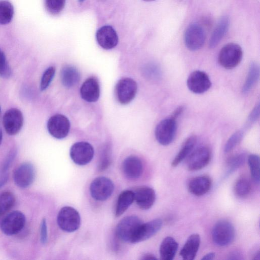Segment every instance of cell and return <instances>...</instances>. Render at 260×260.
I'll return each instance as SVG.
<instances>
[{
	"label": "cell",
	"instance_id": "6da1fadb",
	"mask_svg": "<svg viewBox=\"0 0 260 260\" xmlns=\"http://www.w3.org/2000/svg\"><path fill=\"white\" fill-rule=\"evenodd\" d=\"M242 57L243 51L240 46L234 43H230L221 49L218 56V61L223 68L232 69L240 63Z\"/></svg>",
	"mask_w": 260,
	"mask_h": 260
},
{
	"label": "cell",
	"instance_id": "7a4b0ae2",
	"mask_svg": "<svg viewBox=\"0 0 260 260\" xmlns=\"http://www.w3.org/2000/svg\"><path fill=\"white\" fill-rule=\"evenodd\" d=\"M143 223L137 216L131 215L122 218L116 229L117 237L121 241L133 243L137 231Z\"/></svg>",
	"mask_w": 260,
	"mask_h": 260
},
{
	"label": "cell",
	"instance_id": "3957f363",
	"mask_svg": "<svg viewBox=\"0 0 260 260\" xmlns=\"http://www.w3.org/2000/svg\"><path fill=\"white\" fill-rule=\"evenodd\" d=\"M235 231L233 224L228 220H220L214 225L212 231L213 242L220 246L230 244L234 240Z\"/></svg>",
	"mask_w": 260,
	"mask_h": 260
},
{
	"label": "cell",
	"instance_id": "277c9868",
	"mask_svg": "<svg viewBox=\"0 0 260 260\" xmlns=\"http://www.w3.org/2000/svg\"><path fill=\"white\" fill-rule=\"evenodd\" d=\"M59 227L67 232H73L80 225L81 218L79 212L70 206H64L59 211L57 217Z\"/></svg>",
	"mask_w": 260,
	"mask_h": 260
},
{
	"label": "cell",
	"instance_id": "5b68a950",
	"mask_svg": "<svg viewBox=\"0 0 260 260\" xmlns=\"http://www.w3.org/2000/svg\"><path fill=\"white\" fill-rule=\"evenodd\" d=\"M177 129L176 119L170 117L160 121L155 129L157 142L162 145L171 144L174 140Z\"/></svg>",
	"mask_w": 260,
	"mask_h": 260
},
{
	"label": "cell",
	"instance_id": "8992f818",
	"mask_svg": "<svg viewBox=\"0 0 260 260\" xmlns=\"http://www.w3.org/2000/svg\"><path fill=\"white\" fill-rule=\"evenodd\" d=\"M206 41V32L199 24H190L186 29L184 34V43L186 47L190 51L200 49Z\"/></svg>",
	"mask_w": 260,
	"mask_h": 260
},
{
	"label": "cell",
	"instance_id": "52a82bcc",
	"mask_svg": "<svg viewBox=\"0 0 260 260\" xmlns=\"http://www.w3.org/2000/svg\"><path fill=\"white\" fill-rule=\"evenodd\" d=\"M114 189L113 182L106 177H96L91 182L89 187L91 197L99 201L108 199L112 195Z\"/></svg>",
	"mask_w": 260,
	"mask_h": 260
},
{
	"label": "cell",
	"instance_id": "ba28073f",
	"mask_svg": "<svg viewBox=\"0 0 260 260\" xmlns=\"http://www.w3.org/2000/svg\"><path fill=\"white\" fill-rule=\"evenodd\" d=\"M137 84L132 79L124 78L118 81L115 87L117 101L122 105L129 103L135 97Z\"/></svg>",
	"mask_w": 260,
	"mask_h": 260
},
{
	"label": "cell",
	"instance_id": "9c48e42d",
	"mask_svg": "<svg viewBox=\"0 0 260 260\" xmlns=\"http://www.w3.org/2000/svg\"><path fill=\"white\" fill-rule=\"evenodd\" d=\"M25 223L24 215L19 211L8 214L2 221L1 229L4 234L12 236L19 233Z\"/></svg>",
	"mask_w": 260,
	"mask_h": 260
},
{
	"label": "cell",
	"instance_id": "30bf717a",
	"mask_svg": "<svg viewBox=\"0 0 260 260\" xmlns=\"http://www.w3.org/2000/svg\"><path fill=\"white\" fill-rule=\"evenodd\" d=\"M70 155L71 159L76 164L83 166L92 160L94 155V149L89 143L79 142L72 146Z\"/></svg>",
	"mask_w": 260,
	"mask_h": 260
},
{
	"label": "cell",
	"instance_id": "8fae6325",
	"mask_svg": "<svg viewBox=\"0 0 260 260\" xmlns=\"http://www.w3.org/2000/svg\"><path fill=\"white\" fill-rule=\"evenodd\" d=\"M49 134L53 137L61 139L65 138L69 134L70 123L64 115L57 114L51 116L47 124Z\"/></svg>",
	"mask_w": 260,
	"mask_h": 260
},
{
	"label": "cell",
	"instance_id": "7c38bea8",
	"mask_svg": "<svg viewBox=\"0 0 260 260\" xmlns=\"http://www.w3.org/2000/svg\"><path fill=\"white\" fill-rule=\"evenodd\" d=\"M23 121L22 112L15 108L8 110L3 118L4 128L6 133L10 136L15 135L20 131L23 124Z\"/></svg>",
	"mask_w": 260,
	"mask_h": 260
},
{
	"label": "cell",
	"instance_id": "4fadbf2b",
	"mask_svg": "<svg viewBox=\"0 0 260 260\" xmlns=\"http://www.w3.org/2000/svg\"><path fill=\"white\" fill-rule=\"evenodd\" d=\"M187 85L191 92L201 94L209 90L211 86V82L206 73L201 71H194L189 75Z\"/></svg>",
	"mask_w": 260,
	"mask_h": 260
},
{
	"label": "cell",
	"instance_id": "5bb4252c",
	"mask_svg": "<svg viewBox=\"0 0 260 260\" xmlns=\"http://www.w3.org/2000/svg\"><path fill=\"white\" fill-rule=\"evenodd\" d=\"M211 157V151L209 147L203 146L198 148L188 159V169L194 171L203 169L209 164Z\"/></svg>",
	"mask_w": 260,
	"mask_h": 260
},
{
	"label": "cell",
	"instance_id": "9a60e30c",
	"mask_svg": "<svg viewBox=\"0 0 260 260\" xmlns=\"http://www.w3.org/2000/svg\"><path fill=\"white\" fill-rule=\"evenodd\" d=\"M35 178V169L30 162H24L20 165L15 170L13 175L15 184L23 188L29 186Z\"/></svg>",
	"mask_w": 260,
	"mask_h": 260
},
{
	"label": "cell",
	"instance_id": "2e32d148",
	"mask_svg": "<svg viewBox=\"0 0 260 260\" xmlns=\"http://www.w3.org/2000/svg\"><path fill=\"white\" fill-rule=\"evenodd\" d=\"M96 39L98 44L105 49L114 48L118 42L116 31L110 25H105L96 31Z\"/></svg>",
	"mask_w": 260,
	"mask_h": 260
},
{
	"label": "cell",
	"instance_id": "e0dca14e",
	"mask_svg": "<svg viewBox=\"0 0 260 260\" xmlns=\"http://www.w3.org/2000/svg\"><path fill=\"white\" fill-rule=\"evenodd\" d=\"M122 170L126 178L132 180L138 179L143 173L142 162L138 157L130 155L123 161Z\"/></svg>",
	"mask_w": 260,
	"mask_h": 260
},
{
	"label": "cell",
	"instance_id": "ac0fdd59",
	"mask_svg": "<svg viewBox=\"0 0 260 260\" xmlns=\"http://www.w3.org/2000/svg\"><path fill=\"white\" fill-rule=\"evenodd\" d=\"M162 224V221L160 219L142 223L137 231L133 243L142 242L151 238L160 230Z\"/></svg>",
	"mask_w": 260,
	"mask_h": 260
},
{
	"label": "cell",
	"instance_id": "d6986e66",
	"mask_svg": "<svg viewBox=\"0 0 260 260\" xmlns=\"http://www.w3.org/2000/svg\"><path fill=\"white\" fill-rule=\"evenodd\" d=\"M134 200L141 209L148 210L154 204L156 194L152 188L143 186L138 188L134 191Z\"/></svg>",
	"mask_w": 260,
	"mask_h": 260
},
{
	"label": "cell",
	"instance_id": "ffe728a7",
	"mask_svg": "<svg viewBox=\"0 0 260 260\" xmlns=\"http://www.w3.org/2000/svg\"><path fill=\"white\" fill-rule=\"evenodd\" d=\"M100 94L99 83L95 77H91L87 79L81 87V96L84 100L87 102H96L99 98Z\"/></svg>",
	"mask_w": 260,
	"mask_h": 260
},
{
	"label": "cell",
	"instance_id": "44dd1931",
	"mask_svg": "<svg viewBox=\"0 0 260 260\" xmlns=\"http://www.w3.org/2000/svg\"><path fill=\"white\" fill-rule=\"evenodd\" d=\"M212 184L211 178L208 176H200L191 179L188 184L189 191L197 196L206 194Z\"/></svg>",
	"mask_w": 260,
	"mask_h": 260
},
{
	"label": "cell",
	"instance_id": "7402d4cb",
	"mask_svg": "<svg viewBox=\"0 0 260 260\" xmlns=\"http://www.w3.org/2000/svg\"><path fill=\"white\" fill-rule=\"evenodd\" d=\"M200 241V237L198 234L191 235L180 250V255L182 258L186 260L193 259L199 250Z\"/></svg>",
	"mask_w": 260,
	"mask_h": 260
},
{
	"label": "cell",
	"instance_id": "603a6c76",
	"mask_svg": "<svg viewBox=\"0 0 260 260\" xmlns=\"http://www.w3.org/2000/svg\"><path fill=\"white\" fill-rule=\"evenodd\" d=\"M230 25L228 17L223 16L218 21L209 40V46L210 48H215L226 33Z\"/></svg>",
	"mask_w": 260,
	"mask_h": 260
},
{
	"label": "cell",
	"instance_id": "cb8c5ba5",
	"mask_svg": "<svg viewBox=\"0 0 260 260\" xmlns=\"http://www.w3.org/2000/svg\"><path fill=\"white\" fill-rule=\"evenodd\" d=\"M178 243L171 237H166L162 241L160 248V257L163 260H172L174 258L178 249Z\"/></svg>",
	"mask_w": 260,
	"mask_h": 260
},
{
	"label": "cell",
	"instance_id": "d4e9b609",
	"mask_svg": "<svg viewBox=\"0 0 260 260\" xmlns=\"http://www.w3.org/2000/svg\"><path fill=\"white\" fill-rule=\"evenodd\" d=\"M134 192L131 190H125L119 195L115 211L116 217L123 214L134 201Z\"/></svg>",
	"mask_w": 260,
	"mask_h": 260
},
{
	"label": "cell",
	"instance_id": "484cf974",
	"mask_svg": "<svg viewBox=\"0 0 260 260\" xmlns=\"http://www.w3.org/2000/svg\"><path fill=\"white\" fill-rule=\"evenodd\" d=\"M61 81L66 87H71L78 83L80 80V74L78 70L73 66L67 65L61 71Z\"/></svg>",
	"mask_w": 260,
	"mask_h": 260
},
{
	"label": "cell",
	"instance_id": "4316f807",
	"mask_svg": "<svg viewBox=\"0 0 260 260\" xmlns=\"http://www.w3.org/2000/svg\"><path fill=\"white\" fill-rule=\"evenodd\" d=\"M197 142V137L191 136L184 142L179 152L172 162L173 167H176L184 160L193 150Z\"/></svg>",
	"mask_w": 260,
	"mask_h": 260
},
{
	"label": "cell",
	"instance_id": "83f0119b",
	"mask_svg": "<svg viewBox=\"0 0 260 260\" xmlns=\"http://www.w3.org/2000/svg\"><path fill=\"white\" fill-rule=\"evenodd\" d=\"M259 77V68L258 64L254 61L250 63L245 81L242 87L244 93L248 92L255 85Z\"/></svg>",
	"mask_w": 260,
	"mask_h": 260
},
{
	"label": "cell",
	"instance_id": "f1b7e54d",
	"mask_svg": "<svg viewBox=\"0 0 260 260\" xmlns=\"http://www.w3.org/2000/svg\"><path fill=\"white\" fill-rule=\"evenodd\" d=\"M14 15V8L9 1L0 2V24H6L11 22Z\"/></svg>",
	"mask_w": 260,
	"mask_h": 260
},
{
	"label": "cell",
	"instance_id": "f546056e",
	"mask_svg": "<svg viewBox=\"0 0 260 260\" xmlns=\"http://www.w3.org/2000/svg\"><path fill=\"white\" fill-rule=\"evenodd\" d=\"M14 195L10 191H5L0 194V216L5 214L14 206Z\"/></svg>",
	"mask_w": 260,
	"mask_h": 260
},
{
	"label": "cell",
	"instance_id": "4dcf8cb0",
	"mask_svg": "<svg viewBox=\"0 0 260 260\" xmlns=\"http://www.w3.org/2000/svg\"><path fill=\"white\" fill-rule=\"evenodd\" d=\"M248 165L250 168V174L253 181L259 183V157L256 154H250L248 157Z\"/></svg>",
	"mask_w": 260,
	"mask_h": 260
},
{
	"label": "cell",
	"instance_id": "1f68e13d",
	"mask_svg": "<svg viewBox=\"0 0 260 260\" xmlns=\"http://www.w3.org/2000/svg\"><path fill=\"white\" fill-rule=\"evenodd\" d=\"M250 190V182L247 178L242 177L236 181L234 186V191L238 197L244 198L249 193Z\"/></svg>",
	"mask_w": 260,
	"mask_h": 260
},
{
	"label": "cell",
	"instance_id": "d6a6232c",
	"mask_svg": "<svg viewBox=\"0 0 260 260\" xmlns=\"http://www.w3.org/2000/svg\"><path fill=\"white\" fill-rule=\"evenodd\" d=\"M246 160L245 153H239L230 157L227 162L228 170L226 175L231 174L238 168L242 166Z\"/></svg>",
	"mask_w": 260,
	"mask_h": 260
},
{
	"label": "cell",
	"instance_id": "836d02e7",
	"mask_svg": "<svg viewBox=\"0 0 260 260\" xmlns=\"http://www.w3.org/2000/svg\"><path fill=\"white\" fill-rule=\"evenodd\" d=\"M65 3L66 0H45L47 10L53 15H57L61 12Z\"/></svg>",
	"mask_w": 260,
	"mask_h": 260
},
{
	"label": "cell",
	"instance_id": "e575fe53",
	"mask_svg": "<svg viewBox=\"0 0 260 260\" xmlns=\"http://www.w3.org/2000/svg\"><path fill=\"white\" fill-rule=\"evenodd\" d=\"M243 136V132L238 131L234 133L227 140L224 148L225 153H229L233 150L241 142Z\"/></svg>",
	"mask_w": 260,
	"mask_h": 260
},
{
	"label": "cell",
	"instance_id": "d590c367",
	"mask_svg": "<svg viewBox=\"0 0 260 260\" xmlns=\"http://www.w3.org/2000/svg\"><path fill=\"white\" fill-rule=\"evenodd\" d=\"M55 73V68L49 67L44 72L40 81V90H45L50 84Z\"/></svg>",
	"mask_w": 260,
	"mask_h": 260
},
{
	"label": "cell",
	"instance_id": "8d00e7d4",
	"mask_svg": "<svg viewBox=\"0 0 260 260\" xmlns=\"http://www.w3.org/2000/svg\"><path fill=\"white\" fill-rule=\"evenodd\" d=\"M0 76L6 79L12 76V70L9 66L4 52L0 48Z\"/></svg>",
	"mask_w": 260,
	"mask_h": 260
},
{
	"label": "cell",
	"instance_id": "74e56055",
	"mask_svg": "<svg viewBox=\"0 0 260 260\" xmlns=\"http://www.w3.org/2000/svg\"><path fill=\"white\" fill-rule=\"evenodd\" d=\"M111 164V157L107 150L104 151L99 162L98 168L100 171L106 169Z\"/></svg>",
	"mask_w": 260,
	"mask_h": 260
},
{
	"label": "cell",
	"instance_id": "f35d334b",
	"mask_svg": "<svg viewBox=\"0 0 260 260\" xmlns=\"http://www.w3.org/2000/svg\"><path fill=\"white\" fill-rule=\"evenodd\" d=\"M260 113V106L258 104L250 112L248 117V123L249 124L255 123L259 118Z\"/></svg>",
	"mask_w": 260,
	"mask_h": 260
},
{
	"label": "cell",
	"instance_id": "ab89813d",
	"mask_svg": "<svg viewBox=\"0 0 260 260\" xmlns=\"http://www.w3.org/2000/svg\"><path fill=\"white\" fill-rule=\"evenodd\" d=\"M40 239L42 244H44L47 241V226L45 219H43L40 226Z\"/></svg>",
	"mask_w": 260,
	"mask_h": 260
},
{
	"label": "cell",
	"instance_id": "60d3db41",
	"mask_svg": "<svg viewBox=\"0 0 260 260\" xmlns=\"http://www.w3.org/2000/svg\"><path fill=\"white\" fill-rule=\"evenodd\" d=\"M15 152H16L15 151L13 150L9 153L5 161L4 162L3 166L2 167V172L3 173H4L5 171H6V170H7L8 167L12 163V161L16 154Z\"/></svg>",
	"mask_w": 260,
	"mask_h": 260
},
{
	"label": "cell",
	"instance_id": "b9f144b4",
	"mask_svg": "<svg viewBox=\"0 0 260 260\" xmlns=\"http://www.w3.org/2000/svg\"><path fill=\"white\" fill-rule=\"evenodd\" d=\"M184 107L182 106L177 107L175 111L173 112L171 117L177 119V118L181 114L184 110Z\"/></svg>",
	"mask_w": 260,
	"mask_h": 260
},
{
	"label": "cell",
	"instance_id": "7bdbcfd3",
	"mask_svg": "<svg viewBox=\"0 0 260 260\" xmlns=\"http://www.w3.org/2000/svg\"><path fill=\"white\" fill-rule=\"evenodd\" d=\"M230 257L228 258L229 259H241V254L237 251H234L231 253Z\"/></svg>",
	"mask_w": 260,
	"mask_h": 260
},
{
	"label": "cell",
	"instance_id": "ee69618b",
	"mask_svg": "<svg viewBox=\"0 0 260 260\" xmlns=\"http://www.w3.org/2000/svg\"><path fill=\"white\" fill-rule=\"evenodd\" d=\"M157 258L152 254L151 253H146L142 257V259L144 260H151V259H156Z\"/></svg>",
	"mask_w": 260,
	"mask_h": 260
},
{
	"label": "cell",
	"instance_id": "f6af8a7d",
	"mask_svg": "<svg viewBox=\"0 0 260 260\" xmlns=\"http://www.w3.org/2000/svg\"><path fill=\"white\" fill-rule=\"evenodd\" d=\"M215 257V253L213 252H210L205 255L202 258V259L205 260H211L213 259Z\"/></svg>",
	"mask_w": 260,
	"mask_h": 260
},
{
	"label": "cell",
	"instance_id": "bcb514c9",
	"mask_svg": "<svg viewBox=\"0 0 260 260\" xmlns=\"http://www.w3.org/2000/svg\"><path fill=\"white\" fill-rule=\"evenodd\" d=\"M259 258H260V253H259V251H258L257 252V253H256L255 255L254 256L253 259L259 260Z\"/></svg>",
	"mask_w": 260,
	"mask_h": 260
},
{
	"label": "cell",
	"instance_id": "7dc6e473",
	"mask_svg": "<svg viewBox=\"0 0 260 260\" xmlns=\"http://www.w3.org/2000/svg\"><path fill=\"white\" fill-rule=\"evenodd\" d=\"M3 140V131L2 128L0 127V145L2 142Z\"/></svg>",
	"mask_w": 260,
	"mask_h": 260
},
{
	"label": "cell",
	"instance_id": "c3c4849f",
	"mask_svg": "<svg viewBox=\"0 0 260 260\" xmlns=\"http://www.w3.org/2000/svg\"><path fill=\"white\" fill-rule=\"evenodd\" d=\"M144 1H146V2H151V1H155V0H143Z\"/></svg>",
	"mask_w": 260,
	"mask_h": 260
},
{
	"label": "cell",
	"instance_id": "681fc988",
	"mask_svg": "<svg viewBox=\"0 0 260 260\" xmlns=\"http://www.w3.org/2000/svg\"><path fill=\"white\" fill-rule=\"evenodd\" d=\"M85 0H78L79 2L80 3H82L83 2H84Z\"/></svg>",
	"mask_w": 260,
	"mask_h": 260
},
{
	"label": "cell",
	"instance_id": "f907efd6",
	"mask_svg": "<svg viewBox=\"0 0 260 260\" xmlns=\"http://www.w3.org/2000/svg\"><path fill=\"white\" fill-rule=\"evenodd\" d=\"M1 107H0V113H1Z\"/></svg>",
	"mask_w": 260,
	"mask_h": 260
},
{
	"label": "cell",
	"instance_id": "816d5d0a",
	"mask_svg": "<svg viewBox=\"0 0 260 260\" xmlns=\"http://www.w3.org/2000/svg\"><path fill=\"white\" fill-rule=\"evenodd\" d=\"M101 1H103V0H101Z\"/></svg>",
	"mask_w": 260,
	"mask_h": 260
}]
</instances>
